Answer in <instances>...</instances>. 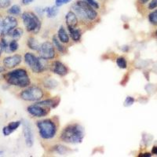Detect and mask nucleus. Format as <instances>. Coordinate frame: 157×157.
I'll list each match as a JSON object with an SVG mask.
<instances>
[{"instance_id": "nucleus-1", "label": "nucleus", "mask_w": 157, "mask_h": 157, "mask_svg": "<svg viewBox=\"0 0 157 157\" xmlns=\"http://www.w3.org/2000/svg\"><path fill=\"white\" fill-rule=\"evenodd\" d=\"M85 136L83 127L78 123H71L65 126L61 130L60 139L64 142L77 144L82 141Z\"/></svg>"}, {"instance_id": "nucleus-2", "label": "nucleus", "mask_w": 157, "mask_h": 157, "mask_svg": "<svg viewBox=\"0 0 157 157\" xmlns=\"http://www.w3.org/2000/svg\"><path fill=\"white\" fill-rule=\"evenodd\" d=\"M72 11L82 22H93L98 18V13L94 8L83 0H78L71 6Z\"/></svg>"}, {"instance_id": "nucleus-3", "label": "nucleus", "mask_w": 157, "mask_h": 157, "mask_svg": "<svg viewBox=\"0 0 157 157\" xmlns=\"http://www.w3.org/2000/svg\"><path fill=\"white\" fill-rule=\"evenodd\" d=\"M3 78L9 85L26 88L30 86L31 79L25 68H17L3 75Z\"/></svg>"}, {"instance_id": "nucleus-4", "label": "nucleus", "mask_w": 157, "mask_h": 157, "mask_svg": "<svg viewBox=\"0 0 157 157\" xmlns=\"http://www.w3.org/2000/svg\"><path fill=\"white\" fill-rule=\"evenodd\" d=\"M39 136L44 140H50L57 134V127L56 123L52 119H45L37 121Z\"/></svg>"}, {"instance_id": "nucleus-5", "label": "nucleus", "mask_w": 157, "mask_h": 157, "mask_svg": "<svg viewBox=\"0 0 157 157\" xmlns=\"http://www.w3.org/2000/svg\"><path fill=\"white\" fill-rule=\"evenodd\" d=\"M21 19L23 21L25 29L29 32L37 34L41 29V21L37 15L33 12H24L21 14Z\"/></svg>"}, {"instance_id": "nucleus-6", "label": "nucleus", "mask_w": 157, "mask_h": 157, "mask_svg": "<svg viewBox=\"0 0 157 157\" xmlns=\"http://www.w3.org/2000/svg\"><path fill=\"white\" fill-rule=\"evenodd\" d=\"M25 62L30 68L33 73L40 74L46 70L47 66L45 64V59L37 57L34 54L27 52L25 54Z\"/></svg>"}, {"instance_id": "nucleus-7", "label": "nucleus", "mask_w": 157, "mask_h": 157, "mask_svg": "<svg viewBox=\"0 0 157 157\" xmlns=\"http://www.w3.org/2000/svg\"><path fill=\"white\" fill-rule=\"evenodd\" d=\"M21 99L26 101H39L44 97V91L37 86H28L19 94Z\"/></svg>"}, {"instance_id": "nucleus-8", "label": "nucleus", "mask_w": 157, "mask_h": 157, "mask_svg": "<svg viewBox=\"0 0 157 157\" xmlns=\"http://www.w3.org/2000/svg\"><path fill=\"white\" fill-rule=\"evenodd\" d=\"M37 52L39 57L47 61L54 59L56 56L55 47H54L53 43L48 41L40 44Z\"/></svg>"}, {"instance_id": "nucleus-9", "label": "nucleus", "mask_w": 157, "mask_h": 157, "mask_svg": "<svg viewBox=\"0 0 157 157\" xmlns=\"http://www.w3.org/2000/svg\"><path fill=\"white\" fill-rule=\"evenodd\" d=\"M50 109H51L50 108L44 105L39 101H36V103H35L34 105L28 106L27 112L31 116H34V117L43 118L49 114Z\"/></svg>"}, {"instance_id": "nucleus-10", "label": "nucleus", "mask_w": 157, "mask_h": 157, "mask_svg": "<svg viewBox=\"0 0 157 157\" xmlns=\"http://www.w3.org/2000/svg\"><path fill=\"white\" fill-rule=\"evenodd\" d=\"M17 25L18 21L15 17L12 16V15H7V16L4 17L2 36H7L13 29L17 28Z\"/></svg>"}, {"instance_id": "nucleus-11", "label": "nucleus", "mask_w": 157, "mask_h": 157, "mask_svg": "<svg viewBox=\"0 0 157 157\" xmlns=\"http://www.w3.org/2000/svg\"><path fill=\"white\" fill-rule=\"evenodd\" d=\"M23 134L26 145L29 148L32 147L34 144V136H33V132H32L31 125L26 120L23 121Z\"/></svg>"}, {"instance_id": "nucleus-12", "label": "nucleus", "mask_w": 157, "mask_h": 157, "mask_svg": "<svg viewBox=\"0 0 157 157\" xmlns=\"http://www.w3.org/2000/svg\"><path fill=\"white\" fill-rule=\"evenodd\" d=\"M22 61V57L20 54H14L13 56L6 57L3 59L2 63H3V66L6 68L11 69L17 65H19Z\"/></svg>"}, {"instance_id": "nucleus-13", "label": "nucleus", "mask_w": 157, "mask_h": 157, "mask_svg": "<svg viewBox=\"0 0 157 157\" xmlns=\"http://www.w3.org/2000/svg\"><path fill=\"white\" fill-rule=\"evenodd\" d=\"M50 71L60 76H65L68 73V69L62 62L59 61H54L50 64Z\"/></svg>"}, {"instance_id": "nucleus-14", "label": "nucleus", "mask_w": 157, "mask_h": 157, "mask_svg": "<svg viewBox=\"0 0 157 157\" xmlns=\"http://www.w3.org/2000/svg\"><path fill=\"white\" fill-rule=\"evenodd\" d=\"M65 22H66L67 27L75 28L78 25V20L77 16L73 11H69L65 16Z\"/></svg>"}, {"instance_id": "nucleus-15", "label": "nucleus", "mask_w": 157, "mask_h": 157, "mask_svg": "<svg viewBox=\"0 0 157 157\" xmlns=\"http://www.w3.org/2000/svg\"><path fill=\"white\" fill-rule=\"evenodd\" d=\"M57 38L64 44H67L69 43V36L67 33L64 26H61L59 28V30L57 32Z\"/></svg>"}, {"instance_id": "nucleus-16", "label": "nucleus", "mask_w": 157, "mask_h": 157, "mask_svg": "<svg viewBox=\"0 0 157 157\" xmlns=\"http://www.w3.org/2000/svg\"><path fill=\"white\" fill-rule=\"evenodd\" d=\"M68 28V32L74 42H78L82 37V31L79 29H75V28L67 27Z\"/></svg>"}, {"instance_id": "nucleus-17", "label": "nucleus", "mask_w": 157, "mask_h": 157, "mask_svg": "<svg viewBox=\"0 0 157 157\" xmlns=\"http://www.w3.org/2000/svg\"><path fill=\"white\" fill-rule=\"evenodd\" d=\"M52 41H53V45H54V47L57 49V51H58L59 53H61V54H64V53L66 52V48H65V47L63 46V43L59 40L58 38H57V36H53V38H52Z\"/></svg>"}, {"instance_id": "nucleus-18", "label": "nucleus", "mask_w": 157, "mask_h": 157, "mask_svg": "<svg viewBox=\"0 0 157 157\" xmlns=\"http://www.w3.org/2000/svg\"><path fill=\"white\" fill-rule=\"evenodd\" d=\"M24 34V31L23 29H21V28H15L14 29H13L10 32L7 36H9L10 38H11L12 39H15V40H18L21 38V36H23Z\"/></svg>"}, {"instance_id": "nucleus-19", "label": "nucleus", "mask_w": 157, "mask_h": 157, "mask_svg": "<svg viewBox=\"0 0 157 157\" xmlns=\"http://www.w3.org/2000/svg\"><path fill=\"white\" fill-rule=\"evenodd\" d=\"M27 45L28 47H29V49H31V50H36V51H37L39 46H40L39 42H38L34 37H29V39H28Z\"/></svg>"}, {"instance_id": "nucleus-20", "label": "nucleus", "mask_w": 157, "mask_h": 157, "mask_svg": "<svg viewBox=\"0 0 157 157\" xmlns=\"http://www.w3.org/2000/svg\"><path fill=\"white\" fill-rule=\"evenodd\" d=\"M44 12L47 13L48 17L53 18L57 16V14L58 13V7H57V6H50V7H47L44 9Z\"/></svg>"}, {"instance_id": "nucleus-21", "label": "nucleus", "mask_w": 157, "mask_h": 157, "mask_svg": "<svg viewBox=\"0 0 157 157\" xmlns=\"http://www.w3.org/2000/svg\"><path fill=\"white\" fill-rule=\"evenodd\" d=\"M8 14L12 15V16H19L21 13V9L18 5L12 6L10 8L7 10Z\"/></svg>"}, {"instance_id": "nucleus-22", "label": "nucleus", "mask_w": 157, "mask_h": 157, "mask_svg": "<svg viewBox=\"0 0 157 157\" xmlns=\"http://www.w3.org/2000/svg\"><path fill=\"white\" fill-rule=\"evenodd\" d=\"M19 48V44L17 43V40L15 39H12L11 41L9 42L8 44V49L6 53H14Z\"/></svg>"}, {"instance_id": "nucleus-23", "label": "nucleus", "mask_w": 157, "mask_h": 157, "mask_svg": "<svg viewBox=\"0 0 157 157\" xmlns=\"http://www.w3.org/2000/svg\"><path fill=\"white\" fill-rule=\"evenodd\" d=\"M43 85L47 89H53L57 86V82L53 78H47L43 82Z\"/></svg>"}, {"instance_id": "nucleus-24", "label": "nucleus", "mask_w": 157, "mask_h": 157, "mask_svg": "<svg viewBox=\"0 0 157 157\" xmlns=\"http://www.w3.org/2000/svg\"><path fill=\"white\" fill-rule=\"evenodd\" d=\"M116 64L117 66L122 69H125L127 68V62L125 57H120L116 59Z\"/></svg>"}, {"instance_id": "nucleus-25", "label": "nucleus", "mask_w": 157, "mask_h": 157, "mask_svg": "<svg viewBox=\"0 0 157 157\" xmlns=\"http://www.w3.org/2000/svg\"><path fill=\"white\" fill-rule=\"evenodd\" d=\"M148 21L152 25H157V10H155L148 14Z\"/></svg>"}, {"instance_id": "nucleus-26", "label": "nucleus", "mask_w": 157, "mask_h": 157, "mask_svg": "<svg viewBox=\"0 0 157 157\" xmlns=\"http://www.w3.org/2000/svg\"><path fill=\"white\" fill-rule=\"evenodd\" d=\"M68 149L66 148V147L63 146V145H55V146L54 147V152H57L58 154H61V155H63V154L68 152Z\"/></svg>"}, {"instance_id": "nucleus-27", "label": "nucleus", "mask_w": 157, "mask_h": 157, "mask_svg": "<svg viewBox=\"0 0 157 157\" xmlns=\"http://www.w3.org/2000/svg\"><path fill=\"white\" fill-rule=\"evenodd\" d=\"M21 124V121H14V122H10L7 125V127L12 130L13 132L16 130L18 127H20V125Z\"/></svg>"}, {"instance_id": "nucleus-28", "label": "nucleus", "mask_w": 157, "mask_h": 157, "mask_svg": "<svg viewBox=\"0 0 157 157\" xmlns=\"http://www.w3.org/2000/svg\"><path fill=\"white\" fill-rule=\"evenodd\" d=\"M135 101V99H134L133 97H130V96H127L126 98V100L123 103V105L125 106V107H129V106H131L134 103Z\"/></svg>"}, {"instance_id": "nucleus-29", "label": "nucleus", "mask_w": 157, "mask_h": 157, "mask_svg": "<svg viewBox=\"0 0 157 157\" xmlns=\"http://www.w3.org/2000/svg\"><path fill=\"white\" fill-rule=\"evenodd\" d=\"M10 0H0V9H6L10 6Z\"/></svg>"}, {"instance_id": "nucleus-30", "label": "nucleus", "mask_w": 157, "mask_h": 157, "mask_svg": "<svg viewBox=\"0 0 157 157\" xmlns=\"http://www.w3.org/2000/svg\"><path fill=\"white\" fill-rule=\"evenodd\" d=\"M83 1H85L86 2H87L89 5H90L91 6H92L93 8H94L95 10H98L100 8V6H99L98 2H96L95 0H83Z\"/></svg>"}, {"instance_id": "nucleus-31", "label": "nucleus", "mask_w": 157, "mask_h": 157, "mask_svg": "<svg viewBox=\"0 0 157 157\" xmlns=\"http://www.w3.org/2000/svg\"><path fill=\"white\" fill-rule=\"evenodd\" d=\"M71 0H55V6H57V7H60L64 4L68 3V2H71Z\"/></svg>"}, {"instance_id": "nucleus-32", "label": "nucleus", "mask_w": 157, "mask_h": 157, "mask_svg": "<svg viewBox=\"0 0 157 157\" xmlns=\"http://www.w3.org/2000/svg\"><path fill=\"white\" fill-rule=\"evenodd\" d=\"M157 8V0H152L151 2L148 3V10H154Z\"/></svg>"}, {"instance_id": "nucleus-33", "label": "nucleus", "mask_w": 157, "mask_h": 157, "mask_svg": "<svg viewBox=\"0 0 157 157\" xmlns=\"http://www.w3.org/2000/svg\"><path fill=\"white\" fill-rule=\"evenodd\" d=\"M2 133H3V134L5 136H9L10 134H12L13 131L6 126V127H4L3 129H2Z\"/></svg>"}, {"instance_id": "nucleus-34", "label": "nucleus", "mask_w": 157, "mask_h": 157, "mask_svg": "<svg viewBox=\"0 0 157 157\" xmlns=\"http://www.w3.org/2000/svg\"><path fill=\"white\" fill-rule=\"evenodd\" d=\"M3 18L4 16L0 13V37H2V25H3Z\"/></svg>"}, {"instance_id": "nucleus-35", "label": "nucleus", "mask_w": 157, "mask_h": 157, "mask_svg": "<svg viewBox=\"0 0 157 157\" xmlns=\"http://www.w3.org/2000/svg\"><path fill=\"white\" fill-rule=\"evenodd\" d=\"M34 1V0H22V3L24 4V5H29V4H30L31 2H32Z\"/></svg>"}, {"instance_id": "nucleus-36", "label": "nucleus", "mask_w": 157, "mask_h": 157, "mask_svg": "<svg viewBox=\"0 0 157 157\" xmlns=\"http://www.w3.org/2000/svg\"><path fill=\"white\" fill-rule=\"evenodd\" d=\"M152 155V154L149 153V152H145V153H141V155H139V156H145V157H149Z\"/></svg>"}, {"instance_id": "nucleus-37", "label": "nucleus", "mask_w": 157, "mask_h": 157, "mask_svg": "<svg viewBox=\"0 0 157 157\" xmlns=\"http://www.w3.org/2000/svg\"><path fill=\"white\" fill-rule=\"evenodd\" d=\"M152 153L157 155V146H154L152 149Z\"/></svg>"}, {"instance_id": "nucleus-38", "label": "nucleus", "mask_w": 157, "mask_h": 157, "mask_svg": "<svg viewBox=\"0 0 157 157\" xmlns=\"http://www.w3.org/2000/svg\"><path fill=\"white\" fill-rule=\"evenodd\" d=\"M138 1H139L140 3L141 4H146L149 0H138Z\"/></svg>"}, {"instance_id": "nucleus-39", "label": "nucleus", "mask_w": 157, "mask_h": 157, "mask_svg": "<svg viewBox=\"0 0 157 157\" xmlns=\"http://www.w3.org/2000/svg\"><path fill=\"white\" fill-rule=\"evenodd\" d=\"M6 71V68L4 66H0V73L4 72Z\"/></svg>"}, {"instance_id": "nucleus-40", "label": "nucleus", "mask_w": 157, "mask_h": 157, "mask_svg": "<svg viewBox=\"0 0 157 157\" xmlns=\"http://www.w3.org/2000/svg\"><path fill=\"white\" fill-rule=\"evenodd\" d=\"M3 52V50H2V45L0 43V56L2 55V53Z\"/></svg>"}, {"instance_id": "nucleus-41", "label": "nucleus", "mask_w": 157, "mask_h": 157, "mask_svg": "<svg viewBox=\"0 0 157 157\" xmlns=\"http://www.w3.org/2000/svg\"><path fill=\"white\" fill-rule=\"evenodd\" d=\"M155 36H156V37H157V29H156V31H155Z\"/></svg>"}]
</instances>
